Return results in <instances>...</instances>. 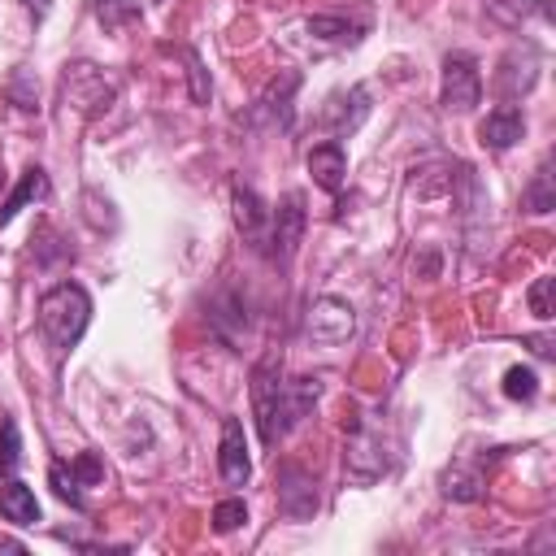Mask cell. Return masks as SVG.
<instances>
[{"instance_id":"2e32d148","label":"cell","mask_w":556,"mask_h":556,"mask_svg":"<svg viewBox=\"0 0 556 556\" xmlns=\"http://www.w3.org/2000/svg\"><path fill=\"white\" fill-rule=\"evenodd\" d=\"M308 35H317V39H326V43H339V48H352V43H361L365 22H348V17H334V13H317V17H308Z\"/></svg>"},{"instance_id":"277c9868","label":"cell","mask_w":556,"mask_h":556,"mask_svg":"<svg viewBox=\"0 0 556 556\" xmlns=\"http://www.w3.org/2000/svg\"><path fill=\"white\" fill-rule=\"evenodd\" d=\"M482 100V74L478 61L465 52H447L443 56V87H439V104L447 113H469Z\"/></svg>"},{"instance_id":"52a82bcc","label":"cell","mask_w":556,"mask_h":556,"mask_svg":"<svg viewBox=\"0 0 556 556\" xmlns=\"http://www.w3.org/2000/svg\"><path fill=\"white\" fill-rule=\"evenodd\" d=\"M217 473L226 486H248L252 478V456H248V434L239 417H222V443H217Z\"/></svg>"},{"instance_id":"5bb4252c","label":"cell","mask_w":556,"mask_h":556,"mask_svg":"<svg viewBox=\"0 0 556 556\" xmlns=\"http://www.w3.org/2000/svg\"><path fill=\"white\" fill-rule=\"evenodd\" d=\"M0 517H4L9 526H35V521H39V500H35V491H30L26 482L9 478V482L0 486Z\"/></svg>"},{"instance_id":"44dd1931","label":"cell","mask_w":556,"mask_h":556,"mask_svg":"<svg viewBox=\"0 0 556 556\" xmlns=\"http://www.w3.org/2000/svg\"><path fill=\"white\" fill-rule=\"evenodd\" d=\"M17 465H22V434H17V421L4 417L0 421V478H13Z\"/></svg>"},{"instance_id":"7402d4cb","label":"cell","mask_w":556,"mask_h":556,"mask_svg":"<svg viewBox=\"0 0 556 556\" xmlns=\"http://www.w3.org/2000/svg\"><path fill=\"white\" fill-rule=\"evenodd\" d=\"M526 208H530V213L556 208V191H552V169H547V161L534 169V182H530V191H526Z\"/></svg>"},{"instance_id":"7a4b0ae2","label":"cell","mask_w":556,"mask_h":556,"mask_svg":"<svg viewBox=\"0 0 556 556\" xmlns=\"http://www.w3.org/2000/svg\"><path fill=\"white\" fill-rule=\"evenodd\" d=\"M87 321H91V295L78 282H56L52 291H43V300H39V330L52 343L56 356L78 348V339L87 334Z\"/></svg>"},{"instance_id":"d4e9b609","label":"cell","mask_w":556,"mask_h":556,"mask_svg":"<svg viewBox=\"0 0 556 556\" xmlns=\"http://www.w3.org/2000/svg\"><path fill=\"white\" fill-rule=\"evenodd\" d=\"M248 521V504L243 500H222L217 508H213V530L217 534H230V530H239Z\"/></svg>"},{"instance_id":"ba28073f","label":"cell","mask_w":556,"mask_h":556,"mask_svg":"<svg viewBox=\"0 0 556 556\" xmlns=\"http://www.w3.org/2000/svg\"><path fill=\"white\" fill-rule=\"evenodd\" d=\"M230 204H235V226H239V235L261 252V248H265V235H269V204H265L252 187H243V182H235Z\"/></svg>"},{"instance_id":"f1b7e54d","label":"cell","mask_w":556,"mask_h":556,"mask_svg":"<svg viewBox=\"0 0 556 556\" xmlns=\"http://www.w3.org/2000/svg\"><path fill=\"white\" fill-rule=\"evenodd\" d=\"M0 552H26V543H17V539H0Z\"/></svg>"},{"instance_id":"484cf974","label":"cell","mask_w":556,"mask_h":556,"mask_svg":"<svg viewBox=\"0 0 556 556\" xmlns=\"http://www.w3.org/2000/svg\"><path fill=\"white\" fill-rule=\"evenodd\" d=\"M70 469H74V478H78L83 486H96V482L104 478V460H100L96 452H78V456L70 460Z\"/></svg>"},{"instance_id":"7c38bea8","label":"cell","mask_w":556,"mask_h":556,"mask_svg":"<svg viewBox=\"0 0 556 556\" xmlns=\"http://www.w3.org/2000/svg\"><path fill=\"white\" fill-rule=\"evenodd\" d=\"M521 135H526V117H521L517 104H500V109H491V113L478 122V139H482L486 148H495V152L513 148Z\"/></svg>"},{"instance_id":"4fadbf2b","label":"cell","mask_w":556,"mask_h":556,"mask_svg":"<svg viewBox=\"0 0 556 556\" xmlns=\"http://www.w3.org/2000/svg\"><path fill=\"white\" fill-rule=\"evenodd\" d=\"M365 113H369V91H365V87H348V91H334V96L326 100L321 122L334 126L339 135H348V130H356V126L365 122Z\"/></svg>"},{"instance_id":"603a6c76","label":"cell","mask_w":556,"mask_h":556,"mask_svg":"<svg viewBox=\"0 0 556 556\" xmlns=\"http://www.w3.org/2000/svg\"><path fill=\"white\" fill-rule=\"evenodd\" d=\"M504 395H508V400H526V404H530V400L539 395V374H534L530 365H513V369L504 374Z\"/></svg>"},{"instance_id":"5b68a950","label":"cell","mask_w":556,"mask_h":556,"mask_svg":"<svg viewBox=\"0 0 556 556\" xmlns=\"http://www.w3.org/2000/svg\"><path fill=\"white\" fill-rule=\"evenodd\" d=\"M300 235H304V195H300V191H287L282 204L269 208V235H265L261 256H269V261H291Z\"/></svg>"},{"instance_id":"e0dca14e","label":"cell","mask_w":556,"mask_h":556,"mask_svg":"<svg viewBox=\"0 0 556 556\" xmlns=\"http://www.w3.org/2000/svg\"><path fill=\"white\" fill-rule=\"evenodd\" d=\"M300 87V74H282V87L274 83L265 96H261V104H256V113H269L278 126H291V91Z\"/></svg>"},{"instance_id":"3957f363","label":"cell","mask_w":556,"mask_h":556,"mask_svg":"<svg viewBox=\"0 0 556 556\" xmlns=\"http://www.w3.org/2000/svg\"><path fill=\"white\" fill-rule=\"evenodd\" d=\"M61 96H65V104H74L83 117H100V113L117 100V83H113L100 65H91V61H74V65H65Z\"/></svg>"},{"instance_id":"f546056e","label":"cell","mask_w":556,"mask_h":556,"mask_svg":"<svg viewBox=\"0 0 556 556\" xmlns=\"http://www.w3.org/2000/svg\"><path fill=\"white\" fill-rule=\"evenodd\" d=\"M0 187H4V174H0Z\"/></svg>"},{"instance_id":"6da1fadb","label":"cell","mask_w":556,"mask_h":556,"mask_svg":"<svg viewBox=\"0 0 556 556\" xmlns=\"http://www.w3.org/2000/svg\"><path fill=\"white\" fill-rule=\"evenodd\" d=\"M321 395V382L317 378H291L282 382V361L278 356H265L256 369H252V408H256V430H261V443L274 447Z\"/></svg>"},{"instance_id":"9c48e42d","label":"cell","mask_w":556,"mask_h":556,"mask_svg":"<svg viewBox=\"0 0 556 556\" xmlns=\"http://www.w3.org/2000/svg\"><path fill=\"white\" fill-rule=\"evenodd\" d=\"M308 174H313V182H317L321 191L339 195V191H343V178H348V152H343V143H339V139L313 143V148H308Z\"/></svg>"},{"instance_id":"ffe728a7","label":"cell","mask_w":556,"mask_h":556,"mask_svg":"<svg viewBox=\"0 0 556 556\" xmlns=\"http://www.w3.org/2000/svg\"><path fill=\"white\" fill-rule=\"evenodd\" d=\"M48 486H52V495L56 500H65L70 508H83L87 500H83V482L74 478V469H65L61 460L56 465H48Z\"/></svg>"},{"instance_id":"9a60e30c","label":"cell","mask_w":556,"mask_h":556,"mask_svg":"<svg viewBox=\"0 0 556 556\" xmlns=\"http://www.w3.org/2000/svg\"><path fill=\"white\" fill-rule=\"evenodd\" d=\"M39 195H48V174H43L39 165H30V169L17 178V187L9 191V200L0 204V226H9V222H13L30 200H39Z\"/></svg>"},{"instance_id":"8fae6325","label":"cell","mask_w":556,"mask_h":556,"mask_svg":"<svg viewBox=\"0 0 556 556\" xmlns=\"http://www.w3.org/2000/svg\"><path fill=\"white\" fill-rule=\"evenodd\" d=\"M278 508H282L291 521L313 517V508H317V482H313L304 469H282V473H278Z\"/></svg>"},{"instance_id":"8992f818","label":"cell","mask_w":556,"mask_h":556,"mask_svg":"<svg viewBox=\"0 0 556 556\" xmlns=\"http://www.w3.org/2000/svg\"><path fill=\"white\" fill-rule=\"evenodd\" d=\"M304 330H308L313 343H321V348H339V343L352 339V330H356V313H352L348 300H339V295H321V300H313Z\"/></svg>"},{"instance_id":"4316f807","label":"cell","mask_w":556,"mask_h":556,"mask_svg":"<svg viewBox=\"0 0 556 556\" xmlns=\"http://www.w3.org/2000/svg\"><path fill=\"white\" fill-rule=\"evenodd\" d=\"M22 4H26L35 17H48V9H52V0H22Z\"/></svg>"},{"instance_id":"ac0fdd59","label":"cell","mask_w":556,"mask_h":556,"mask_svg":"<svg viewBox=\"0 0 556 556\" xmlns=\"http://www.w3.org/2000/svg\"><path fill=\"white\" fill-rule=\"evenodd\" d=\"M91 13H96V22L104 30H117V26H130V22L143 17L139 0H91Z\"/></svg>"},{"instance_id":"cb8c5ba5","label":"cell","mask_w":556,"mask_h":556,"mask_svg":"<svg viewBox=\"0 0 556 556\" xmlns=\"http://www.w3.org/2000/svg\"><path fill=\"white\" fill-rule=\"evenodd\" d=\"M552 295H556V278H534V287L526 291V300H530V313L539 317V321H552Z\"/></svg>"},{"instance_id":"83f0119b","label":"cell","mask_w":556,"mask_h":556,"mask_svg":"<svg viewBox=\"0 0 556 556\" xmlns=\"http://www.w3.org/2000/svg\"><path fill=\"white\" fill-rule=\"evenodd\" d=\"M526 343H530L539 356H552V343H547V339H526Z\"/></svg>"},{"instance_id":"d6986e66","label":"cell","mask_w":556,"mask_h":556,"mask_svg":"<svg viewBox=\"0 0 556 556\" xmlns=\"http://www.w3.org/2000/svg\"><path fill=\"white\" fill-rule=\"evenodd\" d=\"M443 495L460 500V504H473V500H482V478L473 469H447L443 473Z\"/></svg>"},{"instance_id":"30bf717a","label":"cell","mask_w":556,"mask_h":556,"mask_svg":"<svg viewBox=\"0 0 556 556\" xmlns=\"http://www.w3.org/2000/svg\"><path fill=\"white\" fill-rule=\"evenodd\" d=\"M534 78H539V56H534V48H530V43H521V48H513V52L500 61L495 87H500V96H504V100H513V96L530 91V87H534Z\"/></svg>"}]
</instances>
